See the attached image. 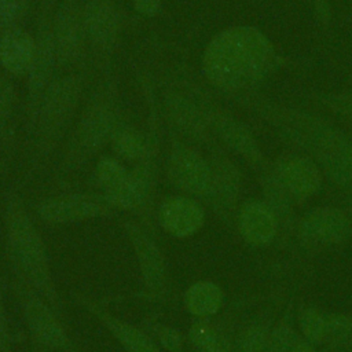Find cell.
I'll return each mask as SVG.
<instances>
[{"label": "cell", "mask_w": 352, "mask_h": 352, "mask_svg": "<svg viewBox=\"0 0 352 352\" xmlns=\"http://www.w3.org/2000/svg\"><path fill=\"white\" fill-rule=\"evenodd\" d=\"M275 60L271 43L257 29L236 26L217 33L206 45L202 70L221 89H241L268 74Z\"/></svg>", "instance_id": "cell-1"}, {"label": "cell", "mask_w": 352, "mask_h": 352, "mask_svg": "<svg viewBox=\"0 0 352 352\" xmlns=\"http://www.w3.org/2000/svg\"><path fill=\"white\" fill-rule=\"evenodd\" d=\"M4 235L14 274L28 282L65 322L63 304L52 276L44 241L16 194H11L6 202Z\"/></svg>", "instance_id": "cell-2"}, {"label": "cell", "mask_w": 352, "mask_h": 352, "mask_svg": "<svg viewBox=\"0 0 352 352\" xmlns=\"http://www.w3.org/2000/svg\"><path fill=\"white\" fill-rule=\"evenodd\" d=\"M117 89L113 82H103L88 100L72 135L65 155L67 169H74L110 143L121 124Z\"/></svg>", "instance_id": "cell-3"}, {"label": "cell", "mask_w": 352, "mask_h": 352, "mask_svg": "<svg viewBox=\"0 0 352 352\" xmlns=\"http://www.w3.org/2000/svg\"><path fill=\"white\" fill-rule=\"evenodd\" d=\"M82 82L78 76L56 77L45 89L36 122L30 133L34 135V154L47 157L58 146L80 104Z\"/></svg>", "instance_id": "cell-4"}, {"label": "cell", "mask_w": 352, "mask_h": 352, "mask_svg": "<svg viewBox=\"0 0 352 352\" xmlns=\"http://www.w3.org/2000/svg\"><path fill=\"white\" fill-rule=\"evenodd\" d=\"M148 128V147L144 157L129 169L125 182L114 191L103 194L113 209L136 212L143 219L148 230H154V191L157 182V158H158V136L155 110L151 109Z\"/></svg>", "instance_id": "cell-5"}, {"label": "cell", "mask_w": 352, "mask_h": 352, "mask_svg": "<svg viewBox=\"0 0 352 352\" xmlns=\"http://www.w3.org/2000/svg\"><path fill=\"white\" fill-rule=\"evenodd\" d=\"M12 289L16 296L25 324L36 346L51 352H78L69 337L65 322L51 305L22 278L14 274Z\"/></svg>", "instance_id": "cell-6"}, {"label": "cell", "mask_w": 352, "mask_h": 352, "mask_svg": "<svg viewBox=\"0 0 352 352\" xmlns=\"http://www.w3.org/2000/svg\"><path fill=\"white\" fill-rule=\"evenodd\" d=\"M122 227L138 261L142 296L151 302L164 301L168 290L166 261L153 231L136 220H124Z\"/></svg>", "instance_id": "cell-7"}, {"label": "cell", "mask_w": 352, "mask_h": 352, "mask_svg": "<svg viewBox=\"0 0 352 352\" xmlns=\"http://www.w3.org/2000/svg\"><path fill=\"white\" fill-rule=\"evenodd\" d=\"M51 1H43V10L38 18L36 34V55L33 65L28 73V92H26V116L29 131L36 122L41 98L54 80V69L58 65L56 50L52 32Z\"/></svg>", "instance_id": "cell-8"}, {"label": "cell", "mask_w": 352, "mask_h": 352, "mask_svg": "<svg viewBox=\"0 0 352 352\" xmlns=\"http://www.w3.org/2000/svg\"><path fill=\"white\" fill-rule=\"evenodd\" d=\"M169 182L192 198L208 199L212 184L210 162L192 146L173 139L166 161Z\"/></svg>", "instance_id": "cell-9"}, {"label": "cell", "mask_w": 352, "mask_h": 352, "mask_svg": "<svg viewBox=\"0 0 352 352\" xmlns=\"http://www.w3.org/2000/svg\"><path fill=\"white\" fill-rule=\"evenodd\" d=\"M52 32L58 65L62 67L78 65L88 44L84 25V1L62 0L52 16Z\"/></svg>", "instance_id": "cell-10"}, {"label": "cell", "mask_w": 352, "mask_h": 352, "mask_svg": "<svg viewBox=\"0 0 352 352\" xmlns=\"http://www.w3.org/2000/svg\"><path fill=\"white\" fill-rule=\"evenodd\" d=\"M113 206L103 194L73 192L44 198L36 205V213L47 224H70L109 216Z\"/></svg>", "instance_id": "cell-11"}, {"label": "cell", "mask_w": 352, "mask_h": 352, "mask_svg": "<svg viewBox=\"0 0 352 352\" xmlns=\"http://www.w3.org/2000/svg\"><path fill=\"white\" fill-rule=\"evenodd\" d=\"M84 25L88 44L100 58H109L117 44L121 18L114 0H87Z\"/></svg>", "instance_id": "cell-12"}, {"label": "cell", "mask_w": 352, "mask_h": 352, "mask_svg": "<svg viewBox=\"0 0 352 352\" xmlns=\"http://www.w3.org/2000/svg\"><path fill=\"white\" fill-rule=\"evenodd\" d=\"M74 300L95 316L126 352H164L146 330L113 315L102 302L82 293H74Z\"/></svg>", "instance_id": "cell-13"}, {"label": "cell", "mask_w": 352, "mask_h": 352, "mask_svg": "<svg viewBox=\"0 0 352 352\" xmlns=\"http://www.w3.org/2000/svg\"><path fill=\"white\" fill-rule=\"evenodd\" d=\"M157 220L166 234L175 238H188L204 226L205 210L192 197L173 195L160 204Z\"/></svg>", "instance_id": "cell-14"}, {"label": "cell", "mask_w": 352, "mask_h": 352, "mask_svg": "<svg viewBox=\"0 0 352 352\" xmlns=\"http://www.w3.org/2000/svg\"><path fill=\"white\" fill-rule=\"evenodd\" d=\"M300 235L308 245L323 246L345 241L352 232L351 219L337 208H318L300 223Z\"/></svg>", "instance_id": "cell-15"}, {"label": "cell", "mask_w": 352, "mask_h": 352, "mask_svg": "<svg viewBox=\"0 0 352 352\" xmlns=\"http://www.w3.org/2000/svg\"><path fill=\"white\" fill-rule=\"evenodd\" d=\"M209 162L212 168V184L206 201L223 220H230L239 195V172L221 153H213Z\"/></svg>", "instance_id": "cell-16"}, {"label": "cell", "mask_w": 352, "mask_h": 352, "mask_svg": "<svg viewBox=\"0 0 352 352\" xmlns=\"http://www.w3.org/2000/svg\"><path fill=\"white\" fill-rule=\"evenodd\" d=\"M164 110L168 121L182 136L194 142L208 139V121L191 98L179 91H168L164 95Z\"/></svg>", "instance_id": "cell-17"}, {"label": "cell", "mask_w": 352, "mask_h": 352, "mask_svg": "<svg viewBox=\"0 0 352 352\" xmlns=\"http://www.w3.org/2000/svg\"><path fill=\"white\" fill-rule=\"evenodd\" d=\"M275 173L290 195L297 199L315 194L322 183L320 169L304 155H286L280 158Z\"/></svg>", "instance_id": "cell-18"}, {"label": "cell", "mask_w": 352, "mask_h": 352, "mask_svg": "<svg viewBox=\"0 0 352 352\" xmlns=\"http://www.w3.org/2000/svg\"><path fill=\"white\" fill-rule=\"evenodd\" d=\"M201 109L208 121V125H210L213 131H216L219 138L231 150L241 154L252 164H258L261 161V153L258 150V146L250 131L243 124L219 110L204 107Z\"/></svg>", "instance_id": "cell-19"}, {"label": "cell", "mask_w": 352, "mask_h": 352, "mask_svg": "<svg viewBox=\"0 0 352 352\" xmlns=\"http://www.w3.org/2000/svg\"><path fill=\"white\" fill-rule=\"evenodd\" d=\"M36 55V37L25 29L15 28L0 36V65L16 77L28 76Z\"/></svg>", "instance_id": "cell-20"}, {"label": "cell", "mask_w": 352, "mask_h": 352, "mask_svg": "<svg viewBox=\"0 0 352 352\" xmlns=\"http://www.w3.org/2000/svg\"><path fill=\"white\" fill-rule=\"evenodd\" d=\"M238 228L246 242L256 246H264L274 239L278 221L264 202L250 201L243 204L239 209Z\"/></svg>", "instance_id": "cell-21"}, {"label": "cell", "mask_w": 352, "mask_h": 352, "mask_svg": "<svg viewBox=\"0 0 352 352\" xmlns=\"http://www.w3.org/2000/svg\"><path fill=\"white\" fill-rule=\"evenodd\" d=\"M223 290L210 280H199L188 286L184 293V307L195 318H209L223 305Z\"/></svg>", "instance_id": "cell-22"}, {"label": "cell", "mask_w": 352, "mask_h": 352, "mask_svg": "<svg viewBox=\"0 0 352 352\" xmlns=\"http://www.w3.org/2000/svg\"><path fill=\"white\" fill-rule=\"evenodd\" d=\"M190 352H230L228 340L208 318H197L188 329Z\"/></svg>", "instance_id": "cell-23"}, {"label": "cell", "mask_w": 352, "mask_h": 352, "mask_svg": "<svg viewBox=\"0 0 352 352\" xmlns=\"http://www.w3.org/2000/svg\"><path fill=\"white\" fill-rule=\"evenodd\" d=\"M110 144L117 157L131 162H138L147 151L148 138L147 133L144 135L136 128L121 122L116 129Z\"/></svg>", "instance_id": "cell-24"}, {"label": "cell", "mask_w": 352, "mask_h": 352, "mask_svg": "<svg viewBox=\"0 0 352 352\" xmlns=\"http://www.w3.org/2000/svg\"><path fill=\"white\" fill-rule=\"evenodd\" d=\"M264 204L274 213L278 224L289 226L292 223V199L293 197L287 191V188L282 184L276 173L267 175L264 180Z\"/></svg>", "instance_id": "cell-25"}, {"label": "cell", "mask_w": 352, "mask_h": 352, "mask_svg": "<svg viewBox=\"0 0 352 352\" xmlns=\"http://www.w3.org/2000/svg\"><path fill=\"white\" fill-rule=\"evenodd\" d=\"M128 172L129 169H126L116 157H102L95 168V180L103 191L102 194H109L117 190L125 182Z\"/></svg>", "instance_id": "cell-26"}, {"label": "cell", "mask_w": 352, "mask_h": 352, "mask_svg": "<svg viewBox=\"0 0 352 352\" xmlns=\"http://www.w3.org/2000/svg\"><path fill=\"white\" fill-rule=\"evenodd\" d=\"M324 319V341L333 348L348 349L352 344V319L341 314H329Z\"/></svg>", "instance_id": "cell-27"}, {"label": "cell", "mask_w": 352, "mask_h": 352, "mask_svg": "<svg viewBox=\"0 0 352 352\" xmlns=\"http://www.w3.org/2000/svg\"><path fill=\"white\" fill-rule=\"evenodd\" d=\"M147 333L157 341L161 349L166 352H183L184 351V337L183 334L172 326L155 322L144 320Z\"/></svg>", "instance_id": "cell-28"}, {"label": "cell", "mask_w": 352, "mask_h": 352, "mask_svg": "<svg viewBox=\"0 0 352 352\" xmlns=\"http://www.w3.org/2000/svg\"><path fill=\"white\" fill-rule=\"evenodd\" d=\"M300 330L305 336V340L309 342H322L324 341V330H326V319L315 308H307L300 314L298 318Z\"/></svg>", "instance_id": "cell-29"}, {"label": "cell", "mask_w": 352, "mask_h": 352, "mask_svg": "<svg viewBox=\"0 0 352 352\" xmlns=\"http://www.w3.org/2000/svg\"><path fill=\"white\" fill-rule=\"evenodd\" d=\"M15 98L16 95L12 82L6 74L0 73V135L3 136L10 132Z\"/></svg>", "instance_id": "cell-30"}, {"label": "cell", "mask_w": 352, "mask_h": 352, "mask_svg": "<svg viewBox=\"0 0 352 352\" xmlns=\"http://www.w3.org/2000/svg\"><path fill=\"white\" fill-rule=\"evenodd\" d=\"M29 0H0V36L19 28L26 15Z\"/></svg>", "instance_id": "cell-31"}, {"label": "cell", "mask_w": 352, "mask_h": 352, "mask_svg": "<svg viewBox=\"0 0 352 352\" xmlns=\"http://www.w3.org/2000/svg\"><path fill=\"white\" fill-rule=\"evenodd\" d=\"M267 327L263 324H252L243 330L238 340L236 352H265L268 341Z\"/></svg>", "instance_id": "cell-32"}, {"label": "cell", "mask_w": 352, "mask_h": 352, "mask_svg": "<svg viewBox=\"0 0 352 352\" xmlns=\"http://www.w3.org/2000/svg\"><path fill=\"white\" fill-rule=\"evenodd\" d=\"M298 341L294 329L286 323L276 326L268 336L265 352H290Z\"/></svg>", "instance_id": "cell-33"}, {"label": "cell", "mask_w": 352, "mask_h": 352, "mask_svg": "<svg viewBox=\"0 0 352 352\" xmlns=\"http://www.w3.org/2000/svg\"><path fill=\"white\" fill-rule=\"evenodd\" d=\"M0 352H14L12 349V334L7 319L6 309L0 300Z\"/></svg>", "instance_id": "cell-34"}, {"label": "cell", "mask_w": 352, "mask_h": 352, "mask_svg": "<svg viewBox=\"0 0 352 352\" xmlns=\"http://www.w3.org/2000/svg\"><path fill=\"white\" fill-rule=\"evenodd\" d=\"M133 10L143 16H155L162 7V0H132Z\"/></svg>", "instance_id": "cell-35"}, {"label": "cell", "mask_w": 352, "mask_h": 352, "mask_svg": "<svg viewBox=\"0 0 352 352\" xmlns=\"http://www.w3.org/2000/svg\"><path fill=\"white\" fill-rule=\"evenodd\" d=\"M330 104L340 111L341 114H345L348 117H352V94L341 95L338 98H333Z\"/></svg>", "instance_id": "cell-36"}, {"label": "cell", "mask_w": 352, "mask_h": 352, "mask_svg": "<svg viewBox=\"0 0 352 352\" xmlns=\"http://www.w3.org/2000/svg\"><path fill=\"white\" fill-rule=\"evenodd\" d=\"M290 352H316V351H315L312 342H309L308 340H304V341L298 340Z\"/></svg>", "instance_id": "cell-37"}, {"label": "cell", "mask_w": 352, "mask_h": 352, "mask_svg": "<svg viewBox=\"0 0 352 352\" xmlns=\"http://www.w3.org/2000/svg\"><path fill=\"white\" fill-rule=\"evenodd\" d=\"M34 351H36V352H51V351H47V349H44V348H40V346H36Z\"/></svg>", "instance_id": "cell-38"}, {"label": "cell", "mask_w": 352, "mask_h": 352, "mask_svg": "<svg viewBox=\"0 0 352 352\" xmlns=\"http://www.w3.org/2000/svg\"><path fill=\"white\" fill-rule=\"evenodd\" d=\"M348 210H349V213H351V216H352V202L348 205Z\"/></svg>", "instance_id": "cell-39"}, {"label": "cell", "mask_w": 352, "mask_h": 352, "mask_svg": "<svg viewBox=\"0 0 352 352\" xmlns=\"http://www.w3.org/2000/svg\"><path fill=\"white\" fill-rule=\"evenodd\" d=\"M346 351H348V352H352V344L348 346V349H346Z\"/></svg>", "instance_id": "cell-40"}, {"label": "cell", "mask_w": 352, "mask_h": 352, "mask_svg": "<svg viewBox=\"0 0 352 352\" xmlns=\"http://www.w3.org/2000/svg\"><path fill=\"white\" fill-rule=\"evenodd\" d=\"M78 352H88V351H82V349H80V351H78Z\"/></svg>", "instance_id": "cell-41"}]
</instances>
